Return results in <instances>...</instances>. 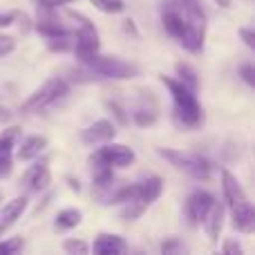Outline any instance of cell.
<instances>
[{
  "label": "cell",
  "instance_id": "cell-14",
  "mask_svg": "<svg viewBox=\"0 0 255 255\" xmlns=\"http://www.w3.org/2000/svg\"><path fill=\"white\" fill-rule=\"evenodd\" d=\"M92 251L99 255H117L126 251V242L119 235H110V233H101L92 244Z\"/></svg>",
  "mask_w": 255,
  "mask_h": 255
},
{
  "label": "cell",
  "instance_id": "cell-19",
  "mask_svg": "<svg viewBox=\"0 0 255 255\" xmlns=\"http://www.w3.org/2000/svg\"><path fill=\"white\" fill-rule=\"evenodd\" d=\"M25 206H27V197H16V199H11L9 204H4V211H2V224L11 226L13 222H16L18 217L22 215Z\"/></svg>",
  "mask_w": 255,
  "mask_h": 255
},
{
  "label": "cell",
  "instance_id": "cell-18",
  "mask_svg": "<svg viewBox=\"0 0 255 255\" xmlns=\"http://www.w3.org/2000/svg\"><path fill=\"white\" fill-rule=\"evenodd\" d=\"M81 220H83V213H81L79 208H65V211H61L56 215V220H54V231H58V233L70 231V229H74V226H79Z\"/></svg>",
  "mask_w": 255,
  "mask_h": 255
},
{
  "label": "cell",
  "instance_id": "cell-13",
  "mask_svg": "<svg viewBox=\"0 0 255 255\" xmlns=\"http://www.w3.org/2000/svg\"><path fill=\"white\" fill-rule=\"evenodd\" d=\"M49 181H52V175H49L47 163H36V166H31L25 175V184L29 186V190H34V193L45 190L49 186Z\"/></svg>",
  "mask_w": 255,
  "mask_h": 255
},
{
  "label": "cell",
  "instance_id": "cell-30",
  "mask_svg": "<svg viewBox=\"0 0 255 255\" xmlns=\"http://www.w3.org/2000/svg\"><path fill=\"white\" fill-rule=\"evenodd\" d=\"M70 2H74V0H38L40 7H47V9H58V7H63V4H70Z\"/></svg>",
  "mask_w": 255,
  "mask_h": 255
},
{
  "label": "cell",
  "instance_id": "cell-11",
  "mask_svg": "<svg viewBox=\"0 0 255 255\" xmlns=\"http://www.w3.org/2000/svg\"><path fill=\"white\" fill-rule=\"evenodd\" d=\"M231 211H233V226L235 229H238L240 233H253V229H255V211H253L251 202L244 199V202L231 206Z\"/></svg>",
  "mask_w": 255,
  "mask_h": 255
},
{
  "label": "cell",
  "instance_id": "cell-5",
  "mask_svg": "<svg viewBox=\"0 0 255 255\" xmlns=\"http://www.w3.org/2000/svg\"><path fill=\"white\" fill-rule=\"evenodd\" d=\"M67 94V83L63 79H49L40 90H36L29 99L20 106L22 115H36V112L47 110L52 103H56L58 99H63Z\"/></svg>",
  "mask_w": 255,
  "mask_h": 255
},
{
  "label": "cell",
  "instance_id": "cell-32",
  "mask_svg": "<svg viewBox=\"0 0 255 255\" xmlns=\"http://www.w3.org/2000/svg\"><path fill=\"white\" fill-rule=\"evenodd\" d=\"M224 251L226 253H240L242 249H240V244H235V242H226L224 244Z\"/></svg>",
  "mask_w": 255,
  "mask_h": 255
},
{
  "label": "cell",
  "instance_id": "cell-16",
  "mask_svg": "<svg viewBox=\"0 0 255 255\" xmlns=\"http://www.w3.org/2000/svg\"><path fill=\"white\" fill-rule=\"evenodd\" d=\"M45 148H47V139H45V136H38V134L25 136L20 148H18V159H20V161H31V159L38 157Z\"/></svg>",
  "mask_w": 255,
  "mask_h": 255
},
{
  "label": "cell",
  "instance_id": "cell-27",
  "mask_svg": "<svg viewBox=\"0 0 255 255\" xmlns=\"http://www.w3.org/2000/svg\"><path fill=\"white\" fill-rule=\"evenodd\" d=\"M240 76H242L244 81H247V85H255V70H253V65H242L240 67Z\"/></svg>",
  "mask_w": 255,
  "mask_h": 255
},
{
  "label": "cell",
  "instance_id": "cell-12",
  "mask_svg": "<svg viewBox=\"0 0 255 255\" xmlns=\"http://www.w3.org/2000/svg\"><path fill=\"white\" fill-rule=\"evenodd\" d=\"M161 190H163L161 179H159L157 175H148L136 184V199H139L141 204H145V206H150L152 202H157Z\"/></svg>",
  "mask_w": 255,
  "mask_h": 255
},
{
  "label": "cell",
  "instance_id": "cell-24",
  "mask_svg": "<svg viewBox=\"0 0 255 255\" xmlns=\"http://www.w3.org/2000/svg\"><path fill=\"white\" fill-rule=\"evenodd\" d=\"M63 249H65L67 253H88V244H85L83 240H65Z\"/></svg>",
  "mask_w": 255,
  "mask_h": 255
},
{
  "label": "cell",
  "instance_id": "cell-28",
  "mask_svg": "<svg viewBox=\"0 0 255 255\" xmlns=\"http://www.w3.org/2000/svg\"><path fill=\"white\" fill-rule=\"evenodd\" d=\"M106 106H108V108H110V110H112V112H115V117H117V119H119V124H128V117H126V112H124V110H121V108H119V106H117V103H115V101H106Z\"/></svg>",
  "mask_w": 255,
  "mask_h": 255
},
{
  "label": "cell",
  "instance_id": "cell-9",
  "mask_svg": "<svg viewBox=\"0 0 255 255\" xmlns=\"http://www.w3.org/2000/svg\"><path fill=\"white\" fill-rule=\"evenodd\" d=\"M213 195L206 193V190H195L193 195L188 197V202H186V213H188V220L193 226H199L204 222V217H206L208 208L213 206Z\"/></svg>",
  "mask_w": 255,
  "mask_h": 255
},
{
  "label": "cell",
  "instance_id": "cell-34",
  "mask_svg": "<svg viewBox=\"0 0 255 255\" xmlns=\"http://www.w3.org/2000/svg\"><path fill=\"white\" fill-rule=\"evenodd\" d=\"M215 2L220 4V7H229V4H231V0H215Z\"/></svg>",
  "mask_w": 255,
  "mask_h": 255
},
{
  "label": "cell",
  "instance_id": "cell-29",
  "mask_svg": "<svg viewBox=\"0 0 255 255\" xmlns=\"http://www.w3.org/2000/svg\"><path fill=\"white\" fill-rule=\"evenodd\" d=\"M240 36H242V40L247 43V47H255V34H253V29H247V27H242L240 29Z\"/></svg>",
  "mask_w": 255,
  "mask_h": 255
},
{
  "label": "cell",
  "instance_id": "cell-1",
  "mask_svg": "<svg viewBox=\"0 0 255 255\" xmlns=\"http://www.w3.org/2000/svg\"><path fill=\"white\" fill-rule=\"evenodd\" d=\"M163 27L170 36H175L181 43V47H186L188 52H199L204 47V25L193 22L186 11L177 4H168L163 9Z\"/></svg>",
  "mask_w": 255,
  "mask_h": 255
},
{
  "label": "cell",
  "instance_id": "cell-23",
  "mask_svg": "<svg viewBox=\"0 0 255 255\" xmlns=\"http://www.w3.org/2000/svg\"><path fill=\"white\" fill-rule=\"evenodd\" d=\"M90 2L103 13H121L126 9V4L121 0H90Z\"/></svg>",
  "mask_w": 255,
  "mask_h": 255
},
{
  "label": "cell",
  "instance_id": "cell-4",
  "mask_svg": "<svg viewBox=\"0 0 255 255\" xmlns=\"http://www.w3.org/2000/svg\"><path fill=\"white\" fill-rule=\"evenodd\" d=\"M81 65H85L88 70H92L99 79H134L139 74V67L134 63L121 61L117 56H101V54H94V56L85 58Z\"/></svg>",
  "mask_w": 255,
  "mask_h": 255
},
{
  "label": "cell",
  "instance_id": "cell-15",
  "mask_svg": "<svg viewBox=\"0 0 255 255\" xmlns=\"http://www.w3.org/2000/svg\"><path fill=\"white\" fill-rule=\"evenodd\" d=\"M222 190H224V199L229 206H235V204L244 202L247 199V193L242 190L240 181L231 175L229 170H222Z\"/></svg>",
  "mask_w": 255,
  "mask_h": 255
},
{
  "label": "cell",
  "instance_id": "cell-26",
  "mask_svg": "<svg viewBox=\"0 0 255 255\" xmlns=\"http://www.w3.org/2000/svg\"><path fill=\"white\" fill-rule=\"evenodd\" d=\"M22 249V240H9V242H0V251L2 253H16Z\"/></svg>",
  "mask_w": 255,
  "mask_h": 255
},
{
  "label": "cell",
  "instance_id": "cell-35",
  "mask_svg": "<svg viewBox=\"0 0 255 255\" xmlns=\"http://www.w3.org/2000/svg\"><path fill=\"white\" fill-rule=\"evenodd\" d=\"M4 231H7V224H0V235H2Z\"/></svg>",
  "mask_w": 255,
  "mask_h": 255
},
{
  "label": "cell",
  "instance_id": "cell-31",
  "mask_svg": "<svg viewBox=\"0 0 255 255\" xmlns=\"http://www.w3.org/2000/svg\"><path fill=\"white\" fill-rule=\"evenodd\" d=\"M13 20H16V13H13V11L0 13V27H9V25H11Z\"/></svg>",
  "mask_w": 255,
  "mask_h": 255
},
{
  "label": "cell",
  "instance_id": "cell-22",
  "mask_svg": "<svg viewBox=\"0 0 255 255\" xmlns=\"http://www.w3.org/2000/svg\"><path fill=\"white\" fill-rule=\"evenodd\" d=\"M157 119H159L157 103H154L152 108H148V106H141V108H136V112H134V121H136V124H139L141 128H145V126H152Z\"/></svg>",
  "mask_w": 255,
  "mask_h": 255
},
{
  "label": "cell",
  "instance_id": "cell-20",
  "mask_svg": "<svg viewBox=\"0 0 255 255\" xmlns=\"http://www.w3.org/2000/svg\"><path fill=\"white\" fill-rule=\"evenodd\" d=\"M179 2V7L186 11V16L190 18L193 22H197V25H204L206 27V13H204L202 4H199V0H177Z\"/></svg>",
  "mask_w": 255,
  "mask_h": 255
},
{
  "label": "cell",
  "instance_id": "cell-33",
  "mask_svg": "<svg viewBox=\"0 0 255 255\" xmlns=\"http://www.w3.org/2000/svg\"><path fill=\"white\" fill-rule=\"evenodd\" d=\"M9 119V110L7 108H0V121H7Z\"/></svg>",
  "mask_w": 255,
  "mask_h": 255
},
{
  "label": "cell",
  "instance_id": "cell-10",
  "mask_svg": "<svg viewBox=\"0 0 255 255\" xmlns=\"http://www.w3.org/2000/svg\"><path fill=\"white\" fill-rule=\"evenodd\" d=\"M117 134L115 130V124L108 119H99L94 121L90 128H85L83 134H81V139H83L85 145H99V143H108V141H112Z\"/></svg>",
  "mask_w": 255,
  "mask_h": 255
},
{
  "label": "cell",
  "instance_id": "cell-3",
  "mask_svg": "<svg viewBox=\"0 0 255 255\" xmlns=\"http://www.w3.org/2000/svg\"><path fill=\"white\" fill-rule=\"evenodd\" d=\"M166 161H170L177 170H184L186 175H190L193 179L199 181H206L211 179V172H213V163L208 159H204L202 154H195V152H184V150H159Z\"/></svg>",
  "mask_w": 255,
  "mask_h": 255
},
{
  "label": "cell",
  "instance_id": "cell-25",
  "mask_svg": "<svg viewBox=\"0 0 255 255\" xmlns=\"http://www.w3.org/2000/svg\"><path fill=\"white\" fill-rule=\"evenodd\" d=\"M13 49H16V40H13L11 36L0 34V56H7V54H11Z\"/></svg>",
  "mask_w": 255,
  "mask_h": 255
},
{
  "label": "cell",
  "instance_id": "cell-17",
  "mask_svg": "<svg viewBox=\"0 0 255 255\" xmlns=\"http://www.w3.org/2000/svg\"><path fill=\"white\" fill-rule=\"evenodd\" d=\"M222 220H224V206H220L217 202H213V206L208 208L206 217H204V229H206L208 238L213 240V242H217L220 240V231H222Z\"/></svg>",
  "mask_w": 255,
  "mask_h": 255
},
{
  "label": "cell",
  "instance_id": "cell-6",
  "mask_svg": "<svg viewBox=\"0 0 255 255\" xmlns=\"http://www.w3.org/2000/svg\"><path fill=\"white\" fill-rule=\"evenodd\" d=\"M70 18L79 22V31L74 34V45H72V49H74L79 63H83L85 58L94 56V54L99 52V47H101L99 34H97V29H94V25L83 16V13L70 11Z\"/></svg>",
  "mask_w": 255,
  "mask_h": 255
},
{
  "label": "cell",
  "instance_id": "cell-21",
  "mask_svg": "<svg viewBox=\"0 0 255 255\" xmlns=\"http://www.w3.org/2000/svg\"><path fill=\"white\" fill-rule=\"evenodd\" d=\"M177 74H179V81L186 85V88H190L195 92L197 90V85H199V81H197V72L193 70V67L188 65V63H177Z\"/></svg>",
  "mask_w": 255,
  "mask_h": 255
},
{
  "label": "cell",
  "instance_id": "cell-2",
  "mask_svg": "<svg viewBox=\"0 0 255 255\" xmlns=\"http://www.w3.org/2000/svg\"><path fill=\"white\" fill-rule=\"evenodd\" d=\"M161 83L170 90L172 103H175V119L186 128H197L202 124V106L195 99V92L186 88L181 81H175L170 76H161Z\"/></svg>",
  "mask_w": 255,
  "mask_h": 255
},
{
  "label": "cell",
  "instance_id": "cell-7",
  "mask_svg": "<svg viewBox=\"0 0 255 255\" xmlns=\"http://www.w3.org/2000/svg\"><path fill=\"white\" fill-rule=\"evenodd\" d=\"M134 161V150L121 143H108L92 154V168H126Z\"/></svg>",
  "mask_w": 255,
  "mask_h": 255
},
{
  "label": "cell",
  "instance_id": "cell-8",
  "mask_svg": "<svg viewBox=\"0 0 255 255\" xmlns=\"http://www.w3.org/2000/svg\"><path fill=\"white\" fill-rule=\"evenodd\" d=\"M18 132L20 128L11 126L0 134V179L9 177L13 170V141L18 139Z\"/></svg>",
  "mask_w": 255,
  "mask_h": 255
}]
</instances>
